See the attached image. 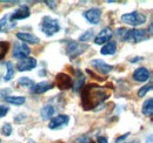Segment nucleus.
<instances>
[{"label": "nucleus", "instance_id": "obj_30", "mask_svg": "<svg viewBox=\"0 0 153 143\" xmlns=\"http://www.w3.org/2000/svg\"><path fill=\"white\" fill-rule=\"evenodd\" d=\"M26 120V115L25 114H18L17 116H14V121H16V123H21V122H24Z\"/></svg>", "mask_w": 153, "mask_h": 143}, {"label": "nucleus", "instance_id": "obj_2", "mask_svg": "<svg viewBox=\"0 0 153 143\" xmlns=\"http://www.w3.org/2000/svg\"><path fill=\"white\" fill-rule=\"evenodd\" d=\"M117 35L121 41L133 42V43H139L150 39V33L147 32V29H144V28L127 29L125 27H120L117 29Z\"/></svg>", "mask_w": 153, "mask_h": 143}, {"label": "nucleus", "instance_id": "obj_26", "mask_svg": "<svg viewBox=\"0 0 153 143\" xmlns=\"http://www.w3.org/2000/svg\"><path fill=\"white\" fill-rule=\"evenodd\" d=\"M93 36H94V32H93L92 29H88V31H86L85 33H82L81 35L79 36V41L84 43V42H86V41H90Z\"/></svg>", "mask_w": 153, "mask_h": 143}, {"label": "nucleus", "instance_id": "obj_31", "mask_svg": "<svg viewBox=\"0 0 153 143\" xmlns=\"http://www.w3.org/2000/svg\"><path fill=\"white\" fill-rule=\"evenodd\" d=\"M90 139L86 136V135H82V136H79L76 140V143H90Z\"/></svg>", "mask_w": 153, "mask_h": 143}, {"label": "nucleus", "instance_id": "obj_27", "mask_svg": "<svg viewBox=\"0 0 153 143\" xmlns=\"http://www.w3.org/2000/svg\"><path fill=\"white\" fill-rule=\"evenodd\" d=\"M0 131H1V134H2L4 136H6V137L11 136V135H12V131H13L11 123H5V125H2Z\"/></svg>", "mask_w": 153, "mask_h": 143}, {"label": "nucleus", "instance_id": "obj_16", "mask_svg": "<svg viewBox=\"0 0 153 143\" xmlns=\"http://www.w3.org/2000/svg\"><path fill=\"white\" fill-rule=\"evenodd\" d=\"M53 87H54L53 83L47 82V81H41V82H38V83H34L31 87V93L36 94V95H40V94H44V93L51 90Z\"/></svg>", "mask_w": 153, "mask_h": 143}, {"label": "nucleus", "instance_id": "obj_7", "mask_svg": "<svg viewBox=\"0 0 153 143\" xmlns=\"http://www.w3.org/2000/svg\"><path fill=\"white\" fill-rule=\"evenodd\" d=\"M73 80L72 77L66 73H59L56 76V86L60 90H67L72 88Z\"/></svg>", "mask_w": 153, "mask_h": 143}, {"label": "nucleus", "instance_id": "obj_12", "mask_svg": "<svg viewBox=\"0 0 153 143\" xmlns=\"http://www.w3.org/2000/svg\"><path fill=\"white\" fill-rule=\"evenodd\" d=\"M112 36H113V31L110 27H105L94 38V43L96 45H105L108 41H111Z\"/></svg>", "mask_w": 153, "mask_h": 143}, {"label": "nucleus", "instance_id": "obj_25", "mask_svg": "<svg viewBox=\"0 0 153 143\" xmlns=\"http://www.w3.org/2000/svg\"><path fill=\"white\" fill-rule=\"evenodd\" d=\"M18 85L21 86V87H28V88H31L34 85V81L31 80L30 77L25 76V77H20L19 80H18Z\"/></svg>", "mask_w": 153, "mask_h": 143}, {"label": "nucleus", "instance_id": "obj_10", "mask_svg": "<svg viewBox=\"0 0 153 143\" xmlns=\"http://www.w3.org/2000/svg\"><path fill=\"white\" fill-rule=\"evenodd\" d=\"M38 62H37V59L34 57H25V59H21L18 61L17 63V69L19 72H30L32 69H34L37 67Z\"/></svg>", "mask_w": 153, "mask_h": 143}, {"label": "nucleus", "instance_id": "obj_5", "mask_svg": "<svg viewBox=\"0 0 153 143\" xmlns=\"http://www.w3.org/2000/svg\"><path fill=\"white\" fill-rule=\"evenodd\" d=\"M120 19H121L123 22H125V24H127L130 26H133V27H138V26H140V25L146 22L145 14H143L140 12H137V11L130 12V13H125V14L121 15Z\"/></svg>", "mask_w": 153, "mask_h": 143}, {"label": "nucleus", "instance_id": "obj_11", "mask_svg": "<svg viewBox=\"0 0 153 143\" xmlns=\"http://www.w3.org/2000/svg\"><path fill=\"white\" fill-rule=\"evenodd\" d=\"M82 17L86 19L90 24L92 25H98L99 21H100V18H101V10L98 8V7H92L87 11H85L82 13Z\"/></svg>", "mask_w": 153, "mask_h": 143}, {"label": "nucleus", "instance_id": "obj_32", "mask_svg": "<svg viewBox=\"0 0 153 143\" xmlns=\"http://www.w3.org/2000/svg\"><path fill=\"white\" fill-rule=\"evenodd\" d=\"M97 143H108V140L105 136H98L97 137Z\"/></svg>", "mask_w": 153, "mask_h": 143}, {"label": "nucleus", "instance_id": "obj_23", "mask_svg": "<svg viewBox=\"0 0 153 143\" xmlns=\"http://www.w3.org/2000/svg\"><path fill=\"white\" fill-rule=\"evenodd\" d=\"M5 65H6V73L4 75V81L5 82H8L14 76V66H13V63L11 61H7Z\"/></svg>", "mask_w": 153, "mask_h": 143}, {"label": "nucleus", "instance_id": "obj_3", "mask_svg": "<svg viewBox=\"0 0 153 143\" xmlns=\"http://www.w3.org/2000/svg\"><path fill=\"white\" fill-rule=\"evenodd\" d=\"M40 28H41L42 33L46 36H53L61 29L58 19L48 17V15H46V17H44V18L41 19Z\"/></svg>", "mask_w": 153, "mask_h": 143}, {"label": "nucleus", "instance_id": "obj_22", "mask_svg": "<svg viewBox=\"0 0 153 143\" xmlns=\"http://www.w3.org/2000/svg\"><path fill=\"white\" fill-rule=\"evenodd\" d=\"M4 100L10 103V105H14V106H21L26 102V97L25 96H6L4 97Z\"/></svg>", "mask_w": 153, "mask_h": 143}, {"label": "nucleus", "instance_id": "obj_37", "mask_svg": "<svg viewBox=\"0 0 153 143\" xmlns=\"http://www.w3.org/2000/svg\"><path fill=\"white\" fill-rule=\"evenodd\" d=\"M90 143H96L94 141H90Z\"/></svg>", "mask_w": 153, "mask_h": 143}, {"label": "nucleus", "instance_id": "obj_9", "mask_svg": "<svg viewBox=\"0 0 153 143\" xmlns=\"http://www.w3.org/2000/svg\"><path fill=\"white\" fill-rule=\"evenodd\" d=\"M90 63H91V66H92L99 74H102V75H106V74L111 73V72L113 71V68H114L112 65H108V63H106L104 60H100V59L91 60Z\"/></svg>", "mask_w": 153, "mask_h": 143}, {"label": "nucleus", "instance_id": "obj_17", "mask_svg": "<svg viewBox=\"0 0 153 143\" xmlns=\"http://www.w3.org/2000/svg\"><path fill=\"white\" fill-rule=\"evenodd\" d=\"M17 38L19 39L21 42L24 43H31V45H38L40 43V39L37 35L30 33V32H18L17 33Z\"/></svg>", "mask_w": 153, "mask_h": 143}, {"label": "nucleus", "instance_id": "obj_20", "mask_svg": "<svg viewBox=\"0 0 153 143\" xmlns=\"http://www.w3.org/2000/svg\"><path fill=\"white\" fill-rule=\"evenodd\" d=\"M115 52H117V42L115 41H108L100 49V53L102 55H113L115 54Z\"/></svg>", "mask_w": 153, "mask_h": 143}, {"label": "nucleus", "instance_id": "obj_33", "mask_svg": "<svg viewBox=\"0 0 153 143\" xmlns=\"http://www.w3.org/2000/svg\"><path fill=\"white\" fill-rule=\"evenodd\" d=\"M44 2H45L50 8H52V10L56 8V6H57V2H56V1H47V0H46V1H44Z\"/></svg>", "mask_w": 153, "mask_h": 143}, {"label": "nucleus", "instance_id": "obj_36", "mask_svg": "<svg viewBox=\"0 0 153 143\" xmlns=\"http://www.w3.org/2000/svg\"><path fill=\"white\" fill-rule=\"evenodd\" d=\"M130 143H140L139 141H132V142H130Z\"/></svg>", "mask_w": 153, "mask_h": 143}, {"label": "nucleus", "instance_id": "obj_18", "mask_svg": "<svg viewBox=\"0 0 153 143\" xmlns=\"http://www.w3.org/2000/svg\"><path fill=\"white\" fill-rule=\"evenodd\" d=\"M74 73H76V76H74V79H72V80H73L72 89L76 93V91H79V90H81L82 88H84V85H85L86 77H85V75L82 74V72L79 71V69H76Z\"/></svg>", "mask_w": 153, "mask_h": 143}, {"label": "nucleus", "instance_id": "obj_34", "mask_svg": "<svg viewBox=\"0 0 153 143\" xmlns=\"http://www.w3.org/2000/svg\"><path fill=\"white\" fill-rule=\"evenodd\" d=\"M127 136H130V133H126V134H124V135H121L120 137H118V139L115 140V143H120V142H121V141H124V140H125V139H126Z\"/></svg>", "mask_w": 153, "mask_h": 143}, {"label": "nucleus", "instance_id": "obj_1", "mask_svg": "<svg viewBox=\"0 0 153 143\" xmlns=\"http://www.w3.org/2000/svg\"><path fill=\"white\" fill-rule=\"evenodd\" d=\"M93 86L94 85H88L81 89V105L85 110L98 108L108 97V93H105L98 86L97 89H93Z\"/></svg>", "mask_w": 153, "mask_h": 143}, {"label": "nucleus", "instance_id": "obj_8", "mask_svg": "<svg viewBox=\"0 0 153 143\" xmlns=\"http://www.w3.org/2000/svg\"><path fill=\"white\" fill-rule=\"evenodd\" d=\"M13 56L17 57V59H25V57H28L30 54H31V48L24 43V42H16L14 46H13Z\"/></svg>", "mask_w": 153, "mask_h": 143}, {"label": "nucleus", "instance_id": "obj_24", "mask_svg": "<svg viewBox=\"0 0 153 143\" xmlns=\"http://www.w3.org/2000/svg\"><path fill=\"white\" fill-rule=\"evenodd\" d=\"M151 90H152V81H150L149 83H146L145 86H143L140 89H138V96L139 97H144Z\"/></svg>", "mask_w": 153, "mask_h": 143}, {"label": "nucleus", "instance_id": "obj_21", "mask_svg": "<svg viewBox=\"0 0 153 143\" xmlns=\"http://www.w3.org/2000/svg\"><path fill=\"white\" fill-rule=\"evenodd\" d=\"M141 113H143V115H145V116H147V117H150V116L153 115V99L152 97L147 99V100L143 103Z\"/></svg>", "mask_w": 153, "mask_h": 143}, {"label": "nucleus", "instance_id": "obj_29", "mask_svg": "<svg viewBox=\"0 0 153 143\" xmlns=\"http://www.w3.org/2000/svg\"><path fill=\"white\" fill-rule=\"evenodd\" d=\"M10 111V108L7 106H4V105H0V119H2L4 116H6V114Z\"/></svg>", "mask_w": 153, "mask_h": 143}, {"label": "nucleus", "instance_id": "obj_14", "mask_svg": "<svg viewBox=\"0 0 153 143\" xmlns=\"http://www.w3.org/2000/svg\"><path fill=\"white\" fill-rule=\"evenodd\" d=\"M31 15V10L28 6L26 5H20L19 7L13 12L11 13V19L13 21H18V20H24V19H27Z\"/></svg>", "mask_w": 153, "mask_h": 143}, {"label": "nucleus", "instance_id": "obj_19", "mask_svg": "<svg viewBox=\"0 0 153 143\" xmlns=\"http://www.w3.org/2000/svg\"><path fill=\"white\" fill-rule=\"evenodd\" d=\"M56 111H57V108H56L54 105L47 103V105L42 106V108L40 109V116H41V119H42L44 121L51 120V119L54 116Z\"/></svg>", "mask_w": 153, "mask_h": 143}, {"label": "nucleus", "instance_id": "obj_28", "mask_svg": "<svg viewBox=\"0 0 153 143\" xmlns=\"http://www.w3.org/2000/svg\"><path fill=\"white\" fill-rule=\"evenodd\" d=\"M8 48H10V43L8 42H5V41L0 42V60L4 59V56L7 54Z\"/></svg>", "mask_w": 153, "mask_h": 143}, {"label": "nucleus", "instance_id": "obj_38", "mask_svg": "<svg viewBox=\"0 0 153 143\" xmlns=\"http://www.w3.org/2000/svg\"><path fill=\"white\" fill-rule=\"evenodd\" d=\"M0 143H1V140H0Z\"/></svg>", "mask_w": 153, "mask_h": 143}, {"label": "nucleus", "instance_id": "obj_6", "mask_svg": "<svg viewBox=\"0 0 153 143\" xmlns=\"http://www.w3.org/2000/svg\"><path fill=\"white\" fill-rule=\"evenodd\" d=\"M68 122H70V116L66 115V114H60V115H57V116H53L50 120L48 128L51 130L62 129V128H65L66 125H68Z\"/></svg>", "mask_w": 153, "mask_h": 143}, {"label": "nucleus", "instance_id": "obj_35", "mask_svg": "<svg viewBox=\"0 0 153 143\" xmlns=\"http://www.w3.org/2000/svg\"><path fill=\"white\" fill-rule=\"evenodd\" d=\"M143 60H144L143 56H134V57H132V59L130 60V62H131V63H135V62H139V61H143Z\"/></svg>", "mask_w": 153, "mask_h": 143}, {"label": "nucleus", "instance_id": "obj_13", "mask_svg": "<svg viewBox=\"0 0 153 143\" xmlns=\"http://www.w3.org/2000/svg\"><path fill=\"white\" fill-rule=\"evenodd\" d=\"M17 27V21L11 19V13H7L0 19V33H7Z\"/></svg>", "mask_w": 153, "mask_h": 143}, {"label": "nucleus", "instance_id": "obj_4", "mask_svg": "<svg viewBox=\"0 0 153 143\" xmlns=\"http://www.w3.org/2000/svg\"><path fill=\"white\" fill-rule=\"evenodd\" d=\"M88 49V45L87 43H82V42H78V41H73L70 40L66 42V54L68 55V57L71 60H74L76 57H78L79 55L84 53L85 51Z\"/></svg>", "mask_w": 153, "mask_h": 143}, {"label": "nucleus", "instance_id": "obj_15", "mask_svg": "<svg viewBox=\"0 0 153 143\" xmlns=\"http://www.w3.org/2000/svg\"><path fill=\"white\" fill-rule=\"evenodd\" d=\"M151 72L147 69L146 67H139L137 69H134L133 74H132V79L137 82H146L150 79Z\"/></svg>", "mask_w": 153, "mask_h": 143}]
</instances>
